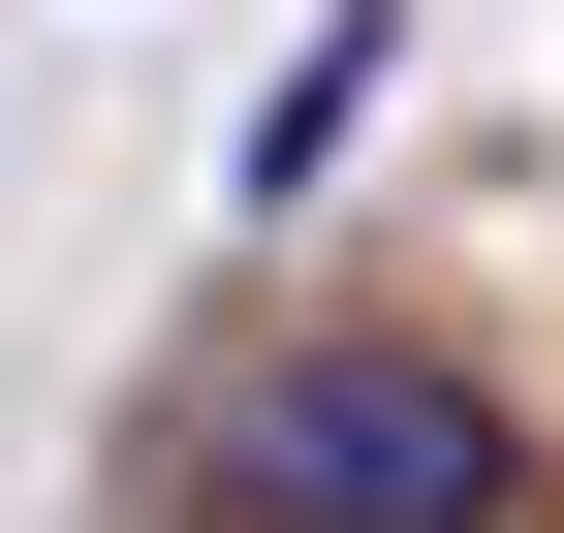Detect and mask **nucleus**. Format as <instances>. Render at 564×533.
<instances>
[{
	"mask_svg": "<svg viewBox=\"0 0 564 533\" xmlns=\"http://www.w3.org/2000/svg\"><path fill=\"white\" fill-rule=\"evenodd\" d=\"M220 502L251 533H502L533 439H502V377H440V346H282L220 409Z\"/></svg>",
	"mask_w": 564,
	"mask_h": 533,
	"instance_id": "obj_1",
	"label": "nucleus"
}]
</instances>
